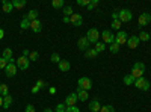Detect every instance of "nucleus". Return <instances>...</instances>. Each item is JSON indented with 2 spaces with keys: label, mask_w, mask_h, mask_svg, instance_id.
Instances as JSON below:
<instances>
[{
  "label": "nucleus",
  "mask_w": 151,
  "mask_h": 112,
  "mask_svg": "<svg viewBox=\"0 0 151 112\" xmlns=\"http://www.w3.org/2000/svg\"><path fill=\"white\" fill-rule=\"evenodd\" d=\"M144 73H145V64H142V62H136V64H133V68H132L130 74L134 79L144 77Z\"/></svg>",
  "instance_id": "f257e3e1"
},
{
  "label": "nucleus",
  "mask_w": 151,
  "mask_h": 112,
  "mask_svg": "<svg viewBox=\"0 0 151 112\" xmlns=\"http://www.w3.org/2000/svg\"><path fill=\"white\" fill-rule=\"evenodd\" d=\"M118 18H119L121 23H129V21H132L133 14H132L130 9H121V11L118 12Z\"/></svg>",
  "instance_id": "f03ea898"
},
{
  "label": "nucleus",
  "mask_w": 151,
  "mask_h": 112,
  "mask_svg": "<svg viewBox=\"0 0 151 112\" xmlns=\"http://www.w3.org/2000/svg\"><path fill=\"white\" fill-rule=\"evenodd\" d=\"M77 88H80V90H85V91H89L91 88H92V80L89 79V77H80L79 79V82H77Z\"/></svg>",
  "instance_id": "7ed1b4c3"
},
{
  "label": "nucleus",
  "mask_w": 151,
  "mask_h": 112,
  "mask_svg": "<svg viewBox=\"0 0 151 112\" xmlns=\"http://www.w3.org/2000/svg\"><path fill=\"white\" fill-rule=\"evenodd\" d=\"M86 38H88V41H89V44L91 43H98L100 41V32L97 30V29H89V30H88V33H86Z\"/></svg>",
  "instance_id": "20e7f679"
},
{
  "label": "nucleus",
  "mask_w": 151,
  "mask_h": 112,
  "mask_svg": "<svg viewBox=\"0 0 151 112\" xmlns=\"http://www.w3.org/2000/svg\"><path fill=\"white\" fill-rule=\"evenodd\" d=\"M137 90H142V91H148L150 90V82L145 79V77H139V79H136L134 83H133Z\"/></svg>",
  "instance_id": "39448f33"
},
{
  "label": "nucleus",
  "mask_w": 151,
  "mask_h": 112,
  "mask_svg": "<svg viewBox=\"0 0 151 112\" xmlns=\"http://www.w3.org/2000/svg\"><path fill=\"white\" fill-rule=\"evenodd\" d=\"M15 62H17V67H18L20 70H23V71H26V70L30 67V61H29L27 58H24V56H20Z\"/></svg>",
  "instance_id": "423d86ee"
},
{
  "label": "nucleus",
  "mask_w": 151,
  "mask_h": 112,
  "mask_svg": "<svg viewBox=\"0 0 151 112\" xmlns=\"http://www.w3.org/2000/svg\"><path fill=\"white\" fill-rule=\"evenodd\" d=\"M127 40H129V35H127V32H124V30H119V32L115 35V43H116L118 46L125 44V43H127Z\"/></svg>",
  "instance_id": "0eeeda50"
},
{
  "label": "nucleus",
  "mask_w": 151,
  "mask_h": 112,
  "mask_svg": "<svg viewBox=\"0 0 151 112\" xmlns=\"http://www.w3.org/2000/svg\"><path fill=\"white\" fill-rule=\"evenodd\" d=\"M17 70H18V67H17L15 62H9L8 67L5 68V73H6L8 77H14L15 74H17Z\"/></svg>",
  "instance_id": "6e6552de"
},
{
  "label": "nucleus",
  "mask_w": 151,
  "mask_h": 112,
  "mask_svg": "<svg viewBox=\"0 0 151 112\" xmlns=\"http://www.w3.org/2000/svg\"><path fill=\"white\" fill-rule=\"evenodd\" d=\"M101 38H103V43L106 44H112V43H115V35H113L110 30H103L101 33Z\"/></svg>",
  "instance_id": "1a4fd4ad"
},
{
  "label": "nucleus",
  "mask_w": 151,
  "mask_h": 112,
  "mask_svg": "<svg viewBox=\"0 0 151 112\" xmlns=\"http://www.w3.org/2000/svg\"><path fill=\"white\" fill-rule=\"evenodd\" d=\"M150 21H151V15L148 14V12H144V14H141V15H139V20H137V23H139L141 27L150 24Z\"/></svg>",
  "instance_id": "9d476101"
},
{
  "label": "nucleus",
  "mask_w": 151,
  "mask_h": 112,
  "mask_svg": "<svg viewBox=\"0 0 151 112\" xmlns=\"http://www.w3.org/2000/svg\"><path fill=\"white\" fill-rule=\"evenodd\" d=\"M77 100H79L77 94L71 92V94H68L67 98H65V106H67V108H68V106H76V102H77Z\"/></svg>",
  "instance_id": "9b49d317"
},
{
  "label": "nucleus",
  "mask_w": 151,
  "mask_h": 112,
  "mask_svg": "<svg viewBox=\"0 0 151 112\" xmlns=\"http://www.w3.org/2000/svg\"><path fill=\"white\" fill-rule=\"evenodd\" d=\"M77 47L80 48V50H83V52H86L88 48H89V41H88L86 36H82V38H79V41H77Z\"/></svg>",
  "instance_id": "f8f14e48"
},
{
  "label": "nucleus",
  "mask_w": 151,
  "mask_h": 112,
  "mask_svg": "<svg viewBox=\"0 0 151 112\" xmlns=\"http://www.w3.org/2000/svg\"><path fill=\"white\" fill-rule=\"evenodd\" d=\"M70 23H73L74 26H82V23H83V17L80 14H73L70 17Z\"/></svg>",
  "instance_id": "ddd939ff"
},
{
  "label": "nucleus",
  "mask_w": 151,
  "mask_h": 112,
  "mask_svg": "<svg viewBox=\"0 0 151 112\" xmlns=\"http://www.w3.org/2000/svg\"><path fill=\"white\" fill-rule=\"evenodd\" d=\"M30 29L35 32V33H40L42 30V23L40 20H35V21H30Z\"/></svg>",
  "instance_id": "4468645a"
},
{
  "label": "nucleus",
  "mask_w": 151,
  "mask_h": 112,
  "mask_svg": "<svg viewBox=\"0 0 151 112\" xmlns=\"http://www.w3.org/2000/svg\"><path fill=\"white\" fill-rule=\"evenodd\" d=\"M139 43H141V41H139V36H136V35H134V36H130V38L127 40V46H129L130 48H136L137 46H139Z\"/></svg>",
  "instance_id": "2eb2a0df"
},
{
  "label": "nucleus",
  "mask_w": 151,
  "mask_h": 112,
  "mask_svg": "<svg viewBox=\"0 0 151 112\" xmlns=\"http://www.w3.org/2000/svg\"><path fill=\"white\" fill-rule=\"evenodd\" d=\"M76 94H77V98H79L80 102H86V100H88V97H89L88 91H85V90H80V88H77Z\"/></svg>",
  "instance_id": "dca6fc26"
},
{
  "label": "nucleus",
  "mask_w": 151,
  "mask_h": 112,
  "mask_svg": "<svg viewBox=\"0 0 151 112\" xmlns=\"http://www.w3.org/2000/svg\"><path fill=\"white\" fill-rule=\"evenodd\" d=\"M45 86H47V83L44 82V80H38L36 83H35V86H33V88H32V94H36L38 91H40V90H42V88H45Z\"/></svg>",
  "instance_id": "f3484780"
},
{
  "label": "nucleus",
  "mask_w": 151,
  "mask_h": 112,
  "mask_svg": "<svg viewBox=\"0 0 151 112\" xmlns=\"http://www.w3.org/2000/svg\"><path fill=\"white\" fill-rule=\"evenodd\" d=\"M58 67H59V70H60V71H64V73H65V71H68V70L71 68V64H70L68 61L62 59V61L59 62V64H58Z\"/></svg>",
  "instance_id": "a211bd4d"
},
{
  "label": "nucleus",
  "mask_w": 151,
  "mask_h": 112,
  "mask_svg": "<svg viewBox=\"0 0 151 112\" xmlns=\"http://www.w3.org/2000/svg\"><path fill=\"white\" fill-rule=\"evenodd\" d=\"M3 59H6L8 62H14L15 59L12 58V50L11 48H3V56H2Z\"/></svg>",
  "instance_id": "6ab92c4d"
},
{
  "label": "nucleus",
  "mask_w": 151,
  "mask_h": 112,
  "mask_svg": "<svg viewBox=\"0 0 151 112\" xmlns=\"http://www.w3.org/2000/svg\"><path fill=\"white\" fill-rule=\"evenodd\" d=\"M24 17H26L29 21H35V20H38V11H36V9H32V11H29Z\"/></svg>",
  "instance_id": "aec40b11"
},
{
  "label": "nucleus",
  "mask_w": 151,
  "mask_h": 112,
  "mask_svg": "<svg viewBox=\"0 0 151 112\" xmlns=\"http://www.w3.org/2000/svg\"><path fill=\"white\" fill-rule=\"evenodd\" d=\"M89 109H91L92 112H100V109H101V105H100L98 100H92V102H89Z\"/></svg>",
  "instance_id": "412c9836"
},
{
  "label": "nucleus",
  "mask_w": 151,
  "mask_h": 112,
  "mask_svg": "<svg viewBox=\"0 0 151 112\" xmlns=\"http://www.w3.org/2000/svg\"><path fill=\"white\" fill-rule=\"evenodd\" d=\"M97 50L95 48H88V50L85 52V58H88V59H95L97 58Z\"/></svg>",
  "instance_id": "4be33fe9"
},
{
  "label": "nucleus",
  "mask_w": 151,
  "mask_h": 112,
  "mask_svg": "<svg viewBox=\"0 0 151 112\" xmlns=\"http://www.w3.org/2000/svg\"><path fill=\"white\" fill-rule=\"evenodd\" d=\"M2 9H3V12H6V14H9V12H12V9H14V6H12V2H5L2 3Z\"/></svg>",
  "instance_id": "5701e85b"
},
{
  "label": "nucleus",
  "mask_w": 151,
  "mask_h": 112,
  "mask_svg": "<svg viewBox=\"0 0 151 112\" xmlns=\"http://www.w3.org/2000/svg\"><path fill=\"white\" fill-rule=\"evenodd\" d=\"M26 0H14V2H12V6H14L15 9H23L24 6H26Z\"/></svg>",
  "instance_id": "b1692460"
},
{
  "label": "nucleus",
  "mask_w": 151,
  "mask_h": 112,
  "mask_svg": "<svg viewBox=\"0 0 151 112\" xmlns=\"http://www.w3.org/2000/svg\"><path fill=\"white\" fill-rule=\"evenodd\" d=\"M12 102H14V98H12L11 95H6V97H3V109H8V108L12 105Z\"/></svg>",
  "instance_id": "393cba45"
},
{
  "label": "nucleus",
  "mask_w": 151,
  "mask_h": 112,
  "mask_svg": "<svg viewBox=\"0 0 151 112\" xmlns=\"http://www.w3.org/2000/svg\"><path fill=\"white\" fill-rule=\"evenodd\" d=\"M0 95H2V97L9 95V88H8V85H5V83L0 85Z\"/></svg>",
  "instance_id": "a878e982"
},
{
  "label": "nucleus",
  "mask_w": 151,
  "mask_h": 112,
  "mask_svg": "<svg viewBox=\"0 0 151 112\" xmlns=\"http://www.w3.org/2000/svg\"><path fill=\"white\" fill-rule=\"evenodd\" d=\"M104 48H106V44H104L103 41H98V43L95 44V50H97V53H101Z\"/></svg>",
  "instance_id": "bb28decb"
},
{
  "label": "nucleus",
  "mask_w": 151,
  "mask_h": 112,
  "mask_svg": "<svg viewBox=\"0 0 151 112\" xmlns=\"http://www.w3.org/2000/svg\"><path fill=\"white\" fill-rule=\"evenodd\" d=\"M134 80H136V79L132 76V74H127V76H124V83H125V85H133Z\"/></svg>",
  "instance_id": "cd10ccee"
},
{
  "label": "nucleus",
  "mask_w": 151,
  "mask_h": 112,
  "mask_svg": "<svg viewBox=\"0 0 151 112\" xmlns=\"http://www.w3.org/2000/svg\"><path fill=\"white\" fill-rule=\"evenodd\" d=\"M20 27L24 30V29H27V27H30V21L26 18V17H24L23 20H21V23H20Z\"/></svg>",
  "instance_id": "c85d7f7f"
},
{
  "label": "nucleus",
  "mask_w": 151,
  "mask_h": 112,
  "mask_svg": "<svg viewBox=\"0 0 151 112\" xmlns=\"http://www.w3.org/2000/svg\"><path fill=\"white\" fill-rule=\"evenodd\" d=\"M109 50H110V53L115 55V53H118V52H119V46H118L116 43H112V44H110V47H109Z\"/></svg>",
  "instance_id": "c756f323"
},
{
  "label": "nucleus",
  "mask_w": 151,
  "mask_h": 112,
  "mask_svg": "<svg viewBox=\"0 0 151 112\" xmlns=\"http://www.w3.org/2000/svg\"><path fill=\"white\" fill-rule=\"evenodd\" d=\"M137 36H139V41H148L150 40V33L148 32H141Z\"/></svg>",
  "instance_id": "7c9ffc66"
},
{
  "label": "nucleus",
  "mask_w": 151,
  "mask_h": 112,
  "mask_svg": "<svg viewBox=\"0 0 151 112\" xmlns=\"http://www.w3.org/2000/svg\"><path fill=\"white\" fill-rule=\"evenodd\" d=\"M74 14V12H73V8L71 6H64V15L65 17H71Z\"/></svg>",
  "instance_id": "2f4dec72"
},
{
  "label": "nucleus",
  "mask_w": 151,
  "mask_h": 112,
  "mask_svg": "<svg viewBox=\"0 0 151 112\" xmlns=\"http://www.w3.org/2000/svg\"><path fill=\"white\" fill-rule=\"evenodd\" d=\"M52 6L53 8H64V0H53Z\"/></svg>",
  "instance_id": "473e14b6"
},
{
  "label": "nucleus",
  "mask_w": 151,
  "mask_h": 112,
  "mask_svg": "<svg viewBox=\"0 0 151 112\" xmlns=\"http://www.w3.org/2000/svg\"><path fill=\"white\" fill-rule=\"evenodd\" d=\"M50 59H52V62H55V64H59V62L62 61L59 53H52V58H50Z\"/></svg>",
  "instance_id": "72a5a7b5"
},
{
  "label": "nucleus",
  "mask_w": 151,
  "mask_h": 112,
  "mask_svg": "<svg viewBox=\"0 0 151 112\" xmlns=\"http://www.w3.org/2000/svg\"><path fill=\"white\" fill-rule=\"evenodd\" d=\"M100 112H115V109H113V106H110V105H106V106H101Z\"/></svg>",
  "instance_id": "f704fd0d"
},
{
  "label": "nucleus",
  "mask_w": 151,
  "mask_h": 112,
  "mask_svg": "<svg viewBox=\"0 0 151 112\" xmlns=\"http://www.w3.org/2000/svg\"><path fill=\"white\" fill-rule=\"evenodd\" d=\"M38 59H40V53H38V52H30L29 61H38Z\"/></svg>",
  "instance_id": "c9c22d12"
},
{
  "label": "nucleus",
  "mask_w": 151,
  "mask_h": 112,
  "mask_svg": "<svg viewBox=\"0 0 151 112\" xmlns=\"http://www.w3.org/2000/svg\"><path fill=\"white\" fill-rule=\"evenodd\" d=\"M65 111H67L65 103H59V105L56 106V112H65Z\"/></svg>",
  "instance_id": "e433bc0d"
},
{
  "label": "nucleus",
  "mask_w": 151,
  "mask_h": 112,
  "mask_svg": "<svg viewBox=\"0 0 151 112\" xmlns=\"http://www.w3.org/2000/svg\"><path fill=\"white\" fill-rule=\"evenodd\" d=\"M8 64H9V62H8L6 59H3V58H0V70H5V68L8 67Z\"/></svg>",
  "instance_id": "4c0bfd02"
},
{
  "label": "nucleus",
  "mask_w": 151,
  "mask_h": 112,
  "mask_svg": "<svg viewBox=\"0 0 151 112\" xmlns=\"http://www.w3.org/2000/svg\"><path fill=\"white\" fill-rule=\"evenodd\" d=\"M119 27H121V21L119 20H113L112 21V29H116L118 30Z\"/></svg>",
  "instance_id": "58836bf2"
},
{
  "label": "nucleus",
  "mask_w": 151,
  "mask_h": 112,
  "mask_svg": "<svg viewBox=\"0 0 151 112\" xmlns=\"http://www.w3.org/2000/svg\"><path fill=\"white\" fill-rule=\"evenodd\" d=\"M98 5V0H91V3L89 5H88V9H89V11H92L95 6Z\"/></svg>",
  "instance_id": "ea45409f"
},
{
  "label": "nucleus",
  "mask_w": 151,
  "mask_h": 112,
  "mask_svg": "<svg viewBox=\"0 0 151 112\" xmlns=\"http://www.w3.org/2000/svg\"><path fill=\"white\" fill-rule=\"evenodd\" d=\"M65 112H80V109H79L77 106H68Z\"/></svg>",
  "instance_id": "a19ab883"
},
{
  "label": "nucleus",
  "mask_w": 151,
  "mask_h": 112,
  "mask_svg": "<svg viewBox=\"0 0 151 112\" xmlns=\"http://www.w3.org/2000/svg\"><path fill=\"white\" fill-rule=\"evenodd\" d=\"M91 3V0H77V5H80V6H88Z\"/></svg>",
  "instance_id": "79ce46f5"
},
{
  "label": "nucleus",
  "mask_w": 151,
  "mask_h": 112,
  "mask_svg": "<svg viewBox=\"0 0 151 112\" xmlns=\"http://www.w3.org/2000/svg\"><path fill=\"white\" fill-rule=\"evenodd\" d=\"M24 112H35L33 105H27V106H26V109H24Z\"/></svg>",
  "instance_id": "37998d69"
},
{
  "label": "nucleus",
  "mask_w": 151,
  "mask_h": 112,
  "mask_svg": "<svg viewBox=\"0 0 151 112\" xmlns=\"http://www.w3.org/2000/svg\"><path fill=\"white\" fill-rule=\"evenodd\" d=\"M48 92H50V94H56L58 90L55 88V86H48Z\"/></svg>",
  "instance_id": "c03bdc74"
},
{
  "label": "nucleus",
  "mask_w": 151,
  "mask_h": 112,
  "mask_svg": "<svg viewBox=\"0 0 151 112\" xmlns=\"http://www.w3.org/2000/svg\"><path fill=\"white\" fill-rule=\"evenodd\" d=\"M29 55H30V52L27 50V48H24V50H23V55H21V56H24V58H27Z\"/></svg>",
  "instance_id": "a18cd8bd"
},
{
  "label": "nucleus",
  "mask_w": 151,
  "mask_h": 112,
  "mask_svg": "<svg viewBox=\"0 0 151 112\" xmlns=\"http://www.w3.org/2000/svg\"><path fill=\"white\" fill-rule=\"evenodd\" d=\"M3 36H5V30L0 29V40H3Z\"/></svg>",
  "instance_id": "49530a36"
},
{
  "label": "nucleus",
  "mask_w": 151,
  "mask_h": 112,
  "mask_svg": "<svg viewBox=\"0 0 151 112\" xmlns=\"http://www.w3.org/2000/svg\"><path fill=\"white\" fill-rule=\"evenodd\" d=\"M2 106H3V97L0 95V108H2Z\"/></svg>",
  "instance_id": "de8ad7c7"
},
{
  "label": "nucleus",
  "mask_w": 151,
  "mask_h": 112,
  "mask_svg": "<svg viewBox=\"0 0 151 112\" xmlns=\"http://www.w3.org/2000/svg\"><path fill=\"white\" fill-rule=\"evenodd\" d=\"M64 21L65 23H70V17H64Z\"/></svg>",
  "instance_id": "09e8293b"
},
{
  "label": "nucleus",
  "mask_w": 151,
  "mask_h": 112,
  "mask_svg": "<svg viewBox=\"0 0 151 112\" xmlns=\"http://www.w3.org/2000/svg\"><path fill=\"white\" fill-rule=\"evenodd\" d=\"M44 112H53V109H50V108H47V109H44Z\"/></svg>",
  "instance_id": "8fccbe9b"
},
{
  "label": "nucleus",
  "mask_w": 151,
  "mask_h": 112,
  "mask_svg": "<svg viewBox=\"0 0 151 112\" xmlns=\"http://www.w3.org/2000/svg\"><path fill=\"white\" fill-rule=\"evenodd\" d=\"M150 40H151V33H150Z\"/></svg>",
  "instance_id": "3c124183"
}]
</instances>
